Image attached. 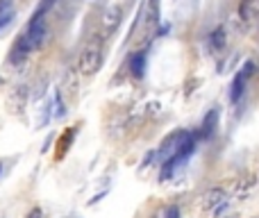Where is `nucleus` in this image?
<instances>
[{
    "instance_id": "8",
    "label": "nucleus",
    "mask_w": 259,
    "mask_h": 218,
    "mask_svg": "<svg viewBox=\"0 0 259 218\" xmlns=\"http://www.w3.org/2000/svg\"><path fill=\"white\" fill-rule=\"evenodd\" d=\"M243 91H246V77L241 75V71L237 73V77L232 80V86H230V100L232 103H239L243 96Z\"/></svg>"
},
{
    "instance_id": "4",
    "label": "nucleus",
    "mask_w": 259,
    "mask_h": 218,
    "mask_svg": "<svg viewBox=\"0 0 259 218\" xmlns=\"http://www.w3.org/2000/svg\"><path fill=\"white\" fill-rule=\"evenodd\" d=\"M223 202H228V193H225L221 187L209 189V191L202 196V207H205V209H209V211H214L216 207H221Z\"/></svg>"
},
{
    "instance_id": "14",
    "label": "nucleus",
    "mask_w": 259,
    "mask_h": 218,
    "mask_svg": "<svg viewBox=\"0 0 259 218\" xmlns=\"http://www.w3.org/2000/svg\"><path fill=\"white\" fill-rule=\"evenodd\" d=\"M0 173H3V164H0Z\"/></svg>"
},
{
    "instance_id": "2",
    "label": "nucleus",
    "mask_w": 259,
    "mask_h": 218,
    "mask_svg": "<svg viewBox=\"0 0 259 218\" xmlns=\"http://www.w3.org/2000/svg\"><path fill=\"white\" fill-rule=\"evenodd\" d=\"M103 62H105L103 46H100L98 41H91V43H87L84 48H82L80 57H77V71H80V75L91 77L100 71Z\"/></svg>"
},
{
    "instance_id": "16",
    "label": "nucleus",
    "mask_w": 259,
    "mask_h": 218,
    "mask_svg": "<svg viewBox=\"0 0 259 218\" xmlns=\"http://www.w3.org/2000/svg\"><path fill=\"white\" fill-rule=\"evenodd\" d=\"M228 218H234V216H228Z\"/></svg>"
},
{
    "instance_id": "7",
    "label": "nucleus",
    "mask_w": 259,
    "mask_h": 218,
    "mask_svg": "<svg viewBox=\"0 0 259 218\" xmlns=\"http://www.w3.org/2000/svg\"><path fill=\"white\" fill-rule=\"evenodd\" d=\"M14 14H16L14 0H0V30H5L14 21Z\"/></svg>"
},
{
    "instance_id": "9",
    "label": "nucleus",
    "mask_w": 259,
    "mask_h": 218,
    "mask_svg": "<svg viewBox=\"0 0 259 218\" xmlns=\"http://www.w3.org/2000/svg\"><path fill=\"white\" fill-rule=\"evenodd\" d=\"M216 123H219V111L216 109H211L209 114L205 116V120H202V129H200V137H211L214 134V129H216Z\"/></svg>"
},
{
    "instance_id": "6",
    "label": "nucleus",
    "mask_w": 259,
    "mask_h": 218,
    "mask_svg": "<svg viewBox=\"0 0 259 218\" xmlns=\"http://www.w3.org/2000/svg\"><path fill=\"white\" fill-rule=\"evenodd\" d=\"M27 89L25 86H16V89L9 94V98H7V105H9V109L12 111H21L23 107H25V103H27Z\"/></svg>"
},
{
    "instance_id": "13",
    "label": "nucleus",
    "mask_w": 259,
    "mask_h": 218,
    "mask_svg": "<svg viewBox=\"0 0 259 218\" xmlns=\"http://www.w3.org/2000/svg\"><path fill=\"white\" fill-rule=\"evenodd\" d=\"M27 218H41V209H32V211H30V216H27Z\"/></svg>"
},
{
    "instance_id": "1",
    "label": "nucleus",
    "mask_w": 259,
    "mask_h": 218,
    "mask_svg": "<svg viewBox=\"0 0 259 218\" xmlns=\"http://www.w3.org/2000/svg\"><path fill=\"white\" fill-rule=\"evenodd\" d=\"M46 36H48V27L44 21H34L27 23V27L23 30V34L18 36V41L14 43L12 53H9V62L12 64H21L27 59V55H32L34 50H39L44 46Z\"/></svg>"
},
{
    "instance_id": "10",
    "label": "nucleus",
    "mask_w": 259,
    "mask_h": 218,
    "mask_svg": "<svg viewBox=\"0 0 259 218\" xmlns=\"http://www.w3.org/2000/svg\"><path fill=\"white\" fill-rule=\"evenodd\" d=\"M55 3H57V0H41L39 7L32 12V18H30V21H32V23H34V21H44V16L55 7Z\"/></svg>"
},
{
    "instance_id": "3",
    "label": "nucleus",
    "mask_w": 259,
    "mask_h": 218,
    "mask_svg": "<svg viewBox=\"0 0 259 218\" xmlns=\"http://www.w3.org/2000/svg\"><path fill=\"white\" fill-rule=\"evenodd\" d=\"M121 21H123V7H121V5H109V7L105 9L103 18H100V25H103L105 36L114 34V32H116V27L121 25Z\"/></svg>"
},
{
    "instance_id": "11",
    "label": "nucleus",
    "mask_w": 259,
    "mask_h": 218,
    "mask_svg": "<svg viewBox=\"0 0 259 218\" xmlns=\"http://www.w3.org/2000/svg\"><path fill=\"white\" fill-rule=\"evenodd\" d=\"M209 43H211V48H216V50H221L225 46V30L223 27H216L214 32L209 34Z\"/></svg>"
},
{
    "instance_id": "12",
    "label": "nucleus",
    "mask_w": 259,
    "mask_h": 218,
    "mask_svg": "<svg viewBox=\"0 0 259 218\" xmlns=\"http://www.w3.org/2000/svg\"><path fill=\"white\" fill-rule=\"evenodd\" d=\"M164 218H180V207H178V205H170L168 209H166Z\"/></svg>"
},
{
    "instance_id": "15",
    "label": "nucleus",
    "mask_w": 259,
    "mask_h": 218,
    "mask_svg": "<svg viewBox=\"0 0 259 218\" xmlns=\"http://www.w3.org/2000/svg\"><path fill=\"white\" fill-rule=\"evenodd\" d=\"M3 82H5V80H3V77H0V84H3Z\"/></svg>"
},
{
    "instance_id": "5",
    "label": "nucleus",
    "mask_w": 259,
    "mask_h": 218,
    "mask_svg": "<svg viewBox=\"0 0 259 218\" xmlns=\"http://www.w3.org/2000/svg\"><path fill=\"white\" fill-rule=\"evenodd\" d=\"M146 64H148L146 50H137V53H132V57H130V73H132L137 80H141V77L146 75Z\"/></svg>"
}]
</instances>
